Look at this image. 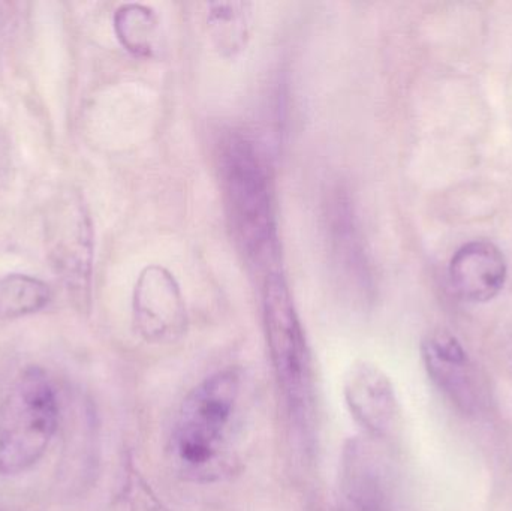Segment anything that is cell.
Returning <instances> with one entry per match:
<instances>
[{
  "instance_id": "1",
  "label": "cell",
  "mask_w": 512,
  "mask_h": 511,
  "mask_svg": "<svg viewBox=\"0 0 512 511\" xmlns=\"http://www.w3.org/2000/svg\"><path fill=\"white\" fill-rule=\"evenodd\" d=\"M240 399L242 378L234 369L210 375L186 396L168 447L183 479L209 483L227 473L239 431Z\"/></svg>"
},
{
  "instance_id": "2",
  "label": "cell",
  "mask_w": 512,
  "mask_h": 511,
  "mask_svg": "<svg viewBox=\"0 0 512 511\" xmlns=\"http://www.w3.org/2000/svg\"><path fill=\"white\" fill-rule=\"evenodd\" d=\"M219 173L228 222L240 251L256 266L279 252L270 165L255 138L230 132L222 140Z\"/></svg>"
},
{
  "instance_id": "3",
  "label": "cell",
  "mask_w": 512,
  "mask_h": 511,
  "mask_svg": "<svg viewBox=\"0 0 512 511\" xmlns=\"http://www.w3.org/2000/svg\"><path fill=\"white\" fill-rule=\"evenodd\" d=\"M57 399L47 375L29 368L0 404V474L17 476L44 456L57 428Z\"/></svg>"
},
{
  "instance_id": "4",
  "label": "cell",
  "mask_w": 512,
  "mask_h": 511,
  "mask_svg": "<svg viewBox=\"0 0 512 511\" xmlns=\"http://www.w3.org/2000/svg\"><path fill=\"white\" fill-rule=\"evenodd\" d=\"M262 308L277 380L292 410L304 416L312 407V360L288 284L279 273L265 281Z\"/></svg>"
},
{
  "instance_id": "5",
  "label": "cell",
  "mask_w": 512,
  "mask_h": 511,
  "mask_svg": "<svg viewBox=\"0 0 512 511\" xmlns=\"http://www.w3.org/2000/svg\"><path fill=\"white\" fill-rule=\"evenodd\" d=\"M92 219L77 192H63L51 204L45 242L51 266L66 287L80 299H89L95 251Z\"/></svg>"
},
{
  "instance_id": "6",
  "label": "cell",
  "mask_w": 512,
  "mask_h": 511,
  "mask_svg": "<svg viewBox=\"0 0 512 511\" xmlns=\"http://www.w3.org/2000/svg\"><path fill=\"white\" fill-rule=\"evenodd\" d=\"M134 318L141 336L155 344L177 341L185 333V299L179 282L165 267L149 266L138 276Z\"/></svg>"
},
{
  "instance_id": "7",
  "label": "cell",
  "mask_w": 512,
  "mask_h": 511,
  "mask_svg": "<svg viewBox=\"0 0 512 511\" xmlns=\"http://www.w3.org/2000/svg\"><path fill=\"white\" fill-rule=\"evenodd\" d=\"M421 353L438 389L460 410L477 413L484 402L483 383L462 342L447 330H435L424 338Z\"/></svg>"
},
{
  "instance_id": "8",
  "label": "cell",
  "mask_w": 512,
  "mask_h": 511,
  "mask_svg": "<svg viewBox=\"0 0 512 511\" xmlns=\"http://www.w3.org/2000/svg\"><path fill=\"white\" fill-rule=\"evenodd\" d=\"M346 404L354 419L375 437H387L399 423L400 408L393 384L372 363L351 366L343 384Z\"/></svg>"
},
{
  "instance_id": "9",
  "label": "cell",
  "mask_w": 512,
  "mask_h": 511,
  "mask_svg": "<svg viewBox=\"0 0 512 511\" xmlns=\"http://www.w3.org/2000/svg\"><path fill=\"white\" fill-rule=\"evenodd\" d=\"M450 287L463 302L486 303L495 299L508 278L504 252L490 240H472L451 258Z\"/></svg>"
},
{
  "instance_id": "10",
  "label": "cell",
  "mask_w": 512,
  "mask_h": 511,
  "mask_svg": "<svg viewBox=\"0 0 512 511\" xmlns=\"http://www.w3.org/2000/svg\"><path fill=\"white\" fill-rule=\"evenodd\" d=\"M207 24L219 53L234 57L248 45L252 30V5L246 2L210 3Z\"/></svg>"
},
{
  "instance_id": "11",
  "label": "cell",
  "mask_w": 512,
  "mask_h": 511,
  "mask_svg": "<svg viewBox=\"0 0 512 511\" xmlns=\"http://www.w3.org/2000/svg\"><path fill=\"white\" fill-rule=\"evenodd\" d=\"M328 221L331 243L343 269L348 270V275H354L355 279H364L366 257L361 248L360 236L348 198L342 195L334 198L333 204H330Z\"/></svg>"
},
{
  "instance_id": "12",
  "label": "cell",
  "mask_w": 512,
  "mask_h": 511,
  "mask_svg": "<svg viewBox=\"0 0 512 511\" xmlns=\"http://www.w3.org/2000/svg\"><path fill=\"white\" fill-rule=\"evenodd\" d=\"M50 300V287L41 279L18 273L0 278V320H15L36 314Z\"/></svg>"
},
{
  "instance_id": "13",
  "label": "cell",
  "mask_w": 512,
  "mask_h": 511,
  "mask_svg": "<svg viewBox=\"0 0 512 511\" xmlns=\"http://www.w3.org/2000/svg\"><path fill=\"white\" fill-rule=\"evenodd\" d=\"M158 29V17L147 6L129 3L120 6L114 14L117 38L135 56H152L158 39Z\"/></svg>"
}]
</instances>
